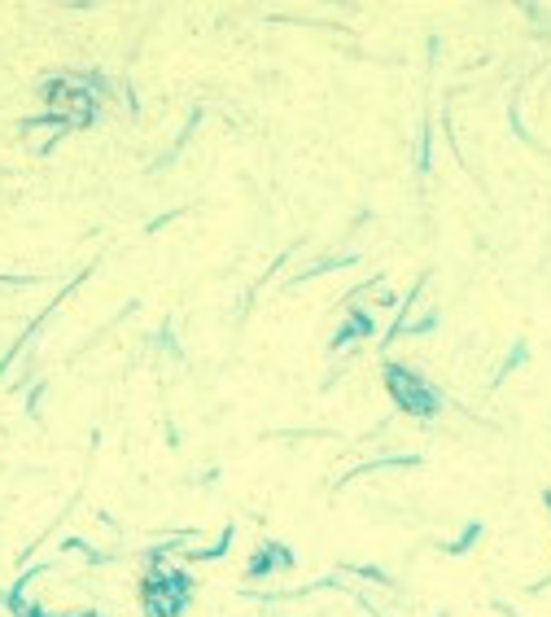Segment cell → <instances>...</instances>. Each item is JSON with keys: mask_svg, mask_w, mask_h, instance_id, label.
I'll use <instances>...</instances> for the list:
<instances>
[{"mask_svg": "<svg viewBox=\"0 0 551 617\" xmlns=\"http://www.w3.org/2000/svg\"><path fill=\"white\" fill-rule=\"evenodd\" d=\"M385 382H390V395L399 399V408H407V412H420V416H429L433 408H438V399H433V390L416 377V373H407V368H390L385 373Z\"/></svg>", "mask_w": 551, "mask_h": 617, "instance_id": "cell-1", "label": "cell"}, {"mask_svg": "<svg viewBox=\"0 0 551 617\" xmlns=\"http://www.w3.org/2000/svg\"><path fill=\"white\" fill-rule=\"evenodd\" d=\"M79 617H97V613H79Z\"/></svg>", "mask_w": 551, "mask_h": 617, "instance_id": "cell-2", "label": "cell"}]
</instances>
